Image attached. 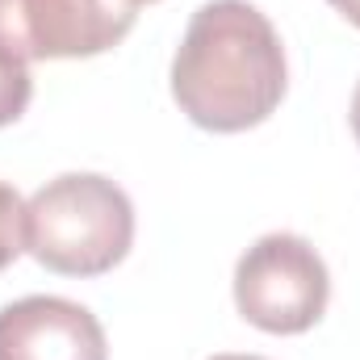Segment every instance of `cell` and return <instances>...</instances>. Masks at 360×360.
Instances as JSON below:
<instances>
[{
  "label": "cell",
  "mask_w": 360,
  "mask_h": 360,
  "mask_svg": "<svg viewBox=\"0 0 360 360\" xmlns=\"http://www.w3.org/2000/svg\"><path fill=\"white\" fill-rule=\"evenodd\" d=\"M289 84L285 46L248 0H210L193 13L172 59L180 113L214 134H239L272 117Z\"/></svg>",
  "instance_id": "obj_1"
},
{
  "label": "cell",
  "mask_w": 360,
  "mask_h": 360,
  "mask_svg": "<svg viewBox=\"0 0 360 360\" xmlns=\"http://www.w3.org/2000/svg\"><path fill=\"white\" fill-rule=\"evenodd\" d=\"M134 243V205L113 180L68 172L25 201V252L59 276H101Z\"/></svg>",
  "instance_id": "obj_2"
},
{
  "label": "cell",
  "mask_w": 360,
  "mask_h": 360,
  "mask_svg": "<svg viewBox=\"0 0 360 360\" xmlns=\"http://www.w3.org/2000/svg\"><path fill=\"white\" fill-rule=\"evenodd\" d=\"M327 264L302 235L256 239L235 269L239 314L269 335H302L327 310Z\"/></svg>",
  "instance_id": "obj_3"
},
{
  "label": "cell",
  "mask_w": 360,
  "mask_h": 360,
  "mask_svg": "<svg viewBox=\"0 0 360 360\" xmlns=\"http://www.w3.org/2000/svg\"><path fill=\"white\" fill-rule=\"evenodd\" d=\"M134 25L130 0H0V51L30 59H89Z\"/></svg>",
  "instance_id": "obj_4"
},
{
  "label": "cell",
  "mask_w": 360,
  "mask_h": 360,
  "mask_svg": "<svg viewBox=\"0 0 360 360\" xmlns=\"http://www.w3.org/2000/svg\"><path fill=\"white\" fill-rule=\"evenodd\" d=\"M0 360H109V344L92 310L38 293L0 310Z\"/></svg>",
  "instance_id": "obj_5"
},
{
  "label": "cell",
  "mask_w": 360,
  "mask_h": 360,
  "mask_svg": "<svg viewBox=\"0 0 360 360\" xmlns=\"http://www.w3.org/2000/svg\"><path fill=\"white\" fill-rule=\"evenodd\" d=\"M30 96H34L30 68H25L21 59H13V55L0 51V126H13V122L25 113Z\"/></svg>",
  "instance_id": "obj_6"
},
{
  "label": "cell",
  "mask_w": 360,
  "mask_h": 360,
  "mask_svg": "<svg viewBox=\"0 0 360 360\" xmlns=\"http://www.w3.org/2000/svg\"><path fill=\"white\" fill-rule=\"evenodd\" d=\"M25 252V201L13 184H0V272Z\"/></svg>",
  "instance_id": "obj_7"
},
{
  "label": "cell",
  "mask_w": 360,
  "mask_h": 360,
  "mask_svg": "<svg viewBox=\"0 0 360 360\" xmlns=\"http://www.w3.org/2000/svg\"><path fill=\"white\" fill-rule=\"evenodd\" d=\"M327 4H331V8H340V13H344V17L360 30V0H327Z\"/></svg>",
  "instance_id": "obj_8"
},
{
  "label": "cell",
  "mask_w": 360,
  "mask_h": 360,
  "mask_svg": "<svg viewBox=\"0 0 360 360\" xmlns=\"http://www.w3.org/2000/svg\"><path fill=\"white\" fill-rule=\"evenodd\" d=\"M352 134H356V143H360V84L352 92Z\"/></svg>",
  "instance_id": "obj_9"
},
{
  "label": "cell",
  "mask_w": 360,
  "mask_h": 360,
  "mask_svg": "<svg viewBox=\"0 0 360 360\" xmlns=\"http://www.w3.org/2000/svg\"><path fill=\"white\" fill-rule=\"evenodd\" d=\"M210 360H260V356H231V352H222V356H210Z\"/></svg>",
  "instance_id": "obj_10"
},
{
  "label": "cell",
  "mask_w": 360,
  "mask_h": 360,
  "mask_svg": "<svg viewBox=\"0 0 360 360\" xmlns=\"http://www.w3.org/2000/svg\"><path fill=\"white\" fill-rule=\"evenodd\" d=\"M130 4H134V8H139V4H151V0H130Z\"/></svg>",
  "instance_id": "obj_11"
}]
</instances>
